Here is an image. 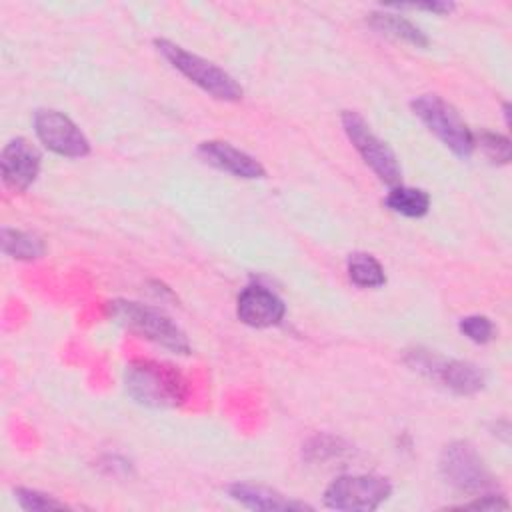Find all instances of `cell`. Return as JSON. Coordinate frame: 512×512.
Returning a JSON list of instances; mask_svg holds the SVG:
<instances>
[{
	"label": "cell",
	"mask_w": 512,
	"mask_h": 512,
	"mask_svg": "<svg viewBox=\"0 0 512 512\" xmlns=\"http://www.w3.org/2000/svg\"><path fill=\"white\" fill-rule=\"evenodd\" d=\"M440 472L444 480L460 492L490 494L496 488V478L478 450L466 440H456L444 446L440 454Z\"/></svg>",
	"instance_id": "5b68a950"
},
{
	"label": "cell",
	"mask_w": 512,
	"mask_h": 512,
	"mask_svg": "<svg viewBox=\"0 0 512 512\" xmlns=\"http://www.w3.org/2000/svg\"><path fill=\"white\" fill-rule=\"evenodd\" d=\"M412 110L422 124L456 156L468 158L474 152V134L446 100L436 94H424L412 100Z\"/></svg>",
	"instance_id": "277c9868"
},
{
	"label": "cell",
	"mask_w": 512,
	"mask_h": 512,
	"mask_svg": "<svg viewBox=\"0 0 512 512\" xmlns=\"http://www.w3.org/2000/svg\"><path fill=\"white\" fill-rule=\"evenodd\" d=\"M508 502L504 500V496H500V494H484V496H480L478 500H474V502H468V504H464L462 508H476V510H508Z\"/></svg>",
	"instance_id": "44dd1931"
},
{
	"label": "cell",
	"mask_w": 512,
	"mask_h": 512,
	"mask_svg": "<svg viewBox=\"0 0 512 512\" xmlns=\"http://www.w3.org/2000/svg\"><path fill=\"white\" fill-rule=\"evenodd\" d=\"M386 206L402 216L420 218L430 208V196L420 188H410V186L398 184V186L390 188V192L386 196Z\"/></svg>",
	"instance_id": "9a60e30c"
},
{
	"label": "cell",
	"mask_w": 512,
	"mask_h": 512,
	"mask_svg": "<svg viewBox=\"0 0 512 512\" xmlns=\"http://www.w3.org/2000/svg\"><path fill=\"white\" fill-rule=\"evenodd\" d=\"M342 126L348 134L352 146L358 150L362 160L372 168V172L388 186H398L402 178V168L396 160L392 148L378 138L368 122L354 110H344Z\"/></svg>",
	"instance_id": "8992f818"
},
{
	"label": "cell",
	"mask_w": 512,
	"mask_h": 512,
	"mask_svg": "<svg viewBox=\"0 0 512 512\" xmlns=\"http://www.w3.org/2000/svg\"><path fill=\"white\" fill-rule=\"evenodd\" d=\"M34 130L40 142L54 154L82 158L90 152V144L80 128L58 110H38L34 114Z\"/></svg>",
	"instance_id": "ba28073f"
},
{
	"label": "cell",
	"mask_w": 512,
	"mask_h": 512,
	"mask_svg": "<svg viewBox=\"0 0 512 512\" xmlns=\"http://www.w3.org/2000/svg\"><path fill=\"white\" fill-rule=\"evenodd\" d=\"M458 328L476 344H486L494 336V324L486 316H466L460 320Z\"/></svg>",
	"instance_id": "d6986e66"
},
{
	"label": "cell",
	"mask_w": 512,
	"mask_h": 512,
	"mask_svg": "<svg viewBox=\"0 0 512 512\" xmlns=\"http://www.w3.org/2000/svg\"><path fill=\"white\" fill-rule=\"evenodd\" d=\"M230 498L240 502L246 508L252 510H306L310 508L304 502H294L284 498L280 492L258 486V484H248V482H236L228 488Z\"/></svg>",
	"instance_id": "4fadbf2b"
},
{
	"label": "cell",
	"mask_w": 512,
	"mask_h": 512,
	"mask_svg": "<svg viewBox=\"0 0 512 512\" xmlns=\"http://www.w3.org/2000/svg\"><path fill=\"white\" fill-rule=\"evenodd\" d=\"M484 154L498 164H508L510 160V140L506 136L494 134V132H482L480 142Z\"/></svg>",
	"instance_id": "ffe728a7"
},
{
	"label": "cell",
	"mask_w": 512,
	"mask_h": 512,
	"mask_svg": "<svg viewBox=\"0 0 512 512\" xmlns=\"http://www.w3.org/2000/svg\"><path fill=\"white\" fill-rule=\"evenodd\" d=\"M2 252L16 260H34L44 254V242L36 234L14 230V228H2L0 232Z\"/></svg>",
	"instance_id": "2e32d148"
},
{
	"label": "cell",
	"mask_w": 512,
	"mask_h": 512,
	"mask_svg": "<svg viewBox=\"0 0 512 512\" xmlns=\"http://www.w3.org/2000/svg\"><path fill=\"white\" fill-rule=\"evenodd\" d=\"M154 44H156V50L170 62L172 68H176L180 74H184L190 82L200 86L212 98L224 100V102H236L242 98L244 94L242 86L214 62H208L164 38L154 40Z\"/></svg>",
	"instance_id": "7a4b0ae2"
},
{
	"label": "cell",
	"mask_w": 512,
	"mask_h": 512,
	"mask_svg": "<svg viewBox=\"0 0 512 512\" xmlns=\"http://www.w3.org/2000/svg\"><path fill=\"white\" fill-rule=\"evenodd\" d=\"M124 388L132 400L150 408H172L184 402L186 382L168 364L138 358L124 370Z\"/></svg>",
	"instance_id": "6da1fadb"
},
{
	"label": "cell",
	"mask_w": 512,
	"mask_h": 512,
	"mask_svg": "<svg viewBox=\"0 0 512 512\" xmlns=\"http://www.w3.org/2000/svg\"><path fill=\"white\" fill-rule=\"evenodd\" d=\"M110 314L128 330L160 344L172 352L188 354L190 344L186 334L160 310L144 306L132 300H114L110 302Z\"/></svg>",
	"instance_id": "3957f363"
},
{
	"label": "cell",
	"mask_w": 512,
	"mask_h": 512,
	"mask_svg": "<svg viewBox=\"0 0 512 512\" xmlns=\"http://www.w3.org/2000/svg\"><path fill=\"white\" fill-rule=\"evenodd\" d=\"M236 314L252 328H268L284 318V302L268 288L250 284L238 294Z\"/></svg>",
	"instance_id": "8fae6325"
},
{
	"label": "cell",
	"mask_w": 512,
	"mask_h": 512,
	"mask_svg": "<svg viewBox=\"0 0 512 512\" xmlns=\"http://www.w3.org/2000/svg\"><path fill=\"white\" fill-rule=\"evenodd\" d=\"M14 496L18 500V504L24 508V510H58V508H66L64 502L44 494V492H38V490H30V488H16L14 490Z\"/></svg>",
	"instance_id": "ac0fdd59"
},
{
	"label": "cell",
	"mask_w": 512,
	"mask_h": 512,
	"mask_svg": "<svg viewBox=\"0 0 512 512\" xmlns=\"http://www.w3.org/2000/svg\"><path fill=\"white\" fill-rule=\"evenodd\" d=\"M198 154L206 164H210L218 170H224L232 176H238V178H264L266 176L264 166L256 158H252L250 154H246V152L238 150L236 146L222 142V140L202 142L198 146Z\"/></svg>",
	"instance_id": "7c38bea8"
},
{
	"label": "cell",
	"mask_w": 512,
	"mask_h": 512,
	"mask_svg": "<svg viewBox=\"0 0 512 512\" xmlns=\"http://www.w3.org/2000/svg\"><path fill=\"white\" fill-rule=\"evenodd\" d=\"M388 8H416V10H428L434 14H448L454 10L452 2H424V4H390Z\"/></svg>",
	"instance_id": "7402d4cb"
},
{
	"label": "cell",
	"mask_w": 512,
	"mask_h": 512,
	"mask_svg": "<svg viewBox=\"0 0 512 512\" xmlns=\"http://www.w3.org/2000/svg\"><path fill=\"white\" fill-rule=\"evenodd\" d=\"M392 486L386 478L374 474H348L336 478L324 490V504L334 510L368 512L388 500Z\"/></svg>",
	"instance_id": "52a82bcc"
},
{
	"label": "cell",
	"mask_w": 512,
	"mask_h": 512,
	"mask_svg": "<svg viewBox=\"0 0 512 512\" xmlns=\"http://www.w3.org/2000/svg\"><path fill=\"white\" fill-rule=\"evenodd\" d=\"M348 276L356 286L378 288L386 282V274L380 262L364 252H354L348 258Z\"/></svg>",
	"instance_id": "e0dca14e"
},
{
	"label": "cell",
	"mask_w": 512,
	"mask_h": 512,
	"mask_svg": "<svg viewBox=\"0 0 512 512\" xmlns=\"http://www.w3.org/2000/svg\"><path fill=\"white\" fill-rule=\"evenodd\" d=\"M412 356H414V366L418 370L428 372L434 380H438L442 386H446L456 394H462V396L476 394L486 384L484 372L472 362L442 360V358H436L434 354H422V352H414Z\"/></svg>",
	"instance_id": "9c48e42d"
},
{
	"label": "cell",
	"mask_w": 512,
	"mask_h": 512,
	"mask_svg": "<svg viewBox=\"0 0 512 512\" xmlns=\"http://www.w3.org/2000/svg\"><path fill=\"white\" fill-rule=\"evenodd\" d=\"M0 166L4 184L10 190L24 192L40 172V152L26 138H14L4 146Z\"/></svg>",
	"instance_id": "30bf717a"
},
{
	"label": "cell",
	"mask_w": 512,
	"mask_h": 512,
	"mask_svg": "<svg viewBox=\"0 0 512 512\" xmlns=\"http://www.w3.org/2000/svg\"><path fill=\"white\" fill-rule=\"evenodd\" d=\"M370 26L382 34L394 36V38L410 42L414 46H422V48L428 46L426 34L416 24L406 20L404 16L388 14V12H374V14H370Z\"/></svg>",
	"instance_id": "5bb4252c"
}]
</instances>
